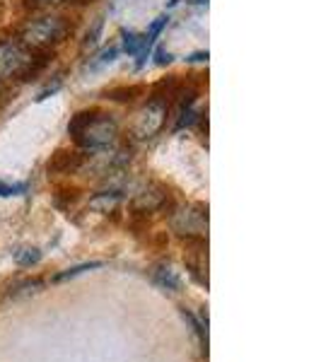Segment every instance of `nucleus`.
<instances>
[{
	"label": "nucleus",
	"instance_id": "4be33fe9",
	"mask_svg": "<svg viewBox=\"0 0 321 362\" xmlns=\"http://www.w3.org/2000/svg\"><path fill=\"white\" fill-rule=\"evenodd\" d=\"M189 61H208V51H201V54H194Z\"/></svg>",
	"mask_w": 321,
	"mask_h": 362
},
{
	"label": "nucleus",
	"instance_id": "dca6fc26",
	"mask_svg": "<svg viewBox=\"0 0 321 362\" xmlns=\"http://www.w3.org/2000/svg\"><path fill=\"white\" fill-rule=\"evenodd\" d=\"M70 201V203H75L80 198V189L78 186H58V191H56V201Z\"/></svg>",
	"mask_w": 321,
	"mask_h": 362
},
{
	"label": "nucleus",
	"instance_id": "f8f14e48",
	"mask_svg": "<svg viewBox=\"0 0 321 362\" xmlns=\"http://www.w3.org/2000/svg\"><path fill=\"white\" fill-rule=\"evenodd\" d=\"M13 256H15V261L20 266H32V264H39V259H42V251L34 249V247H20Z\"/></svg>",
	"mask_w": 321,
	"mask_h": 362
},
{
	"label": "nucleus",
	"instance_id": "1a4fd4ad",
	"mask_svg": "<svg viewBox=\"0 0 321 362\" xmlns=\"http://www.w3.org/2000/svg\"><path fill=\"white\" fill-rule=\"evenodd\" d=\"M150 276L160 288L165 290H174V293H179L182 290V278H179V273L174 271L172 264H167V261H160V264L153 266V271H150Z\"/></svg>",
	"mask_w": 321,
	"mask_h": 362
},
{
	"label": "nucleus",
	"instance_id": "39448f33",
	"mask_svg": "<svg viewBox=\"0 0 321 362\" xmlns=\"http://www.w3.org/2000/svg\"><path fill=\"white\" fill-rule=\"evenodd\" d=\"M172 230L182 239L206 237L208 232V206L206 203H189V206H174L169 213Z\"/></svg>",
	"mask_w": 321,
	"mask_h": 362
},
{
	"label": "nucleus",
	"instance_id": "a211bd4d",
	"mask_svg": "<svg viewBox=\"0 0 321 362\" xmlns=\"http://www.w3.org/2000/svg\"><path fill=\"white\" fill-rule=\"evenodd\" d=\"M102 264L99 261H95V264H83V266H75V268H68L66 273H61V276H56V280H66V278H75V276H80V273H85V271H92V268H99Z\"/></svg>",
	"mask_w": 321,
	"mask_h": 362
},
{
	"label": "nucleus",
	"instance_id": "423d86ee",
	"mask_svg": "<svg viewBox=\"0 0 321 362\" xmlns=\"http://www.w3.org/2000/svg\"><path fill=\"white\" fill-rule=\"evenodd\" d=\"M162 210H169V213L174 210L172 194H167V189L162 184L140 186L131 198V213L136 215H153V213H162Z\"/></svg>",
	"mask_w": 321,
	"mask_h": 362
},
{
	"label": "nucleus",
	"instance_id": "0eeeda50",
	"mask_svg": "<svg viewBox=\"0 0 321 362\" xmlns=\"http://www.w3.org/2000/svg\"><path fill=\"white\" fill-rule=\"evenodd\" d=\"M85 155L87 153L78 150L75 145L73 148H56L46 160V172H49V177H73L83 169Z\"/></svg>",
	"mask_w": 321,
	"mask_h": 362
},
{
	"label": "nucleus",
	"instance_id": "2eb2a0df",
	"mask_svg": "<svg viewBox=\"0 0 321 362\" xmlns=\"http://www.w3.org/2000/svg\"><path fill=\"white\" fill-rule=\"evenodd\" d=\"M196 112L194 109H179V119L177 124H174V131H184V128H191L196 124Z\"/></svg>",
	"mask_w": 321,
	"mask_h": 362
},
{
	"label": "nucleus",
	"instance_id": "aec40b11",
	"mask_svg": "<svg viewBox=\"0 0 321 362\" xmlns=\"http://www.w3.org/2000/svg\"><path fill=\"white\" fill-rule=\"evenodd\" d=\"M167 22H169V17H167V15H162V17H157V20L153 22V25H150V29H148V37L153 39V42H155V39L162 34V29L167 27Z\"/></svg>",
	"mask_w": 321,
	"mask_h": 362
},
{
	"label": "nucleus",
	"instance_id": "6e6552de",
	"mask_svg": "<svg viewBox=\"0 0 321 362\" xmlns=\"http://www.w3.org/2000/svg\"><path fill=\"white\" fill-rule=\"evenodd\" d=\"M150 92V87L145 83H128V85H116V87H109V90H104L102 95L104 99H109V102L114 104H136L140 97H145Z\"/></svg>",
	"mask_w": 321,
	"mask_h": 362
},
{
	"label": "nucleus",
	"instance_id": "9b49d317",
	"mask_svg": "<svg viewBox=\"0 0 321 362\" xmlns=\"http://www.w3.org/2000/svg\"><path fill=\"white\" fill-rule=\"evenodd\" d=\"M95 0H22L25 10H54L61 5H90Z\"/></svg>",
	"mask_w": 321,
	"mask_h": 362
},
{
	"label": "nucleus",
	"instance_id": "20e7f679",
	"mask_svg": "<svg viewBox=\"0 0 321 362\" xmlns=\"http://www.w3.org/2000/svg\"><path fill=\"white\" fill-rule=\"evenodd\" d=\"M34 51L17 39H0V83H25Z\"/></svg>",
	"mask_w": 321,
	"mask_h": 362
},
{
	"label": "nucleus",
	"instance_id": "9d476101",
	"mask_svg": "<svg viewBox=\"0 0 321 362\" xmlns=\"http://www.w3.org/2000/svg\"><path fill=\"white\" fill-rule=\"evenodd\" d=\"M121 198H124V194H121L119 189L99 191V194H95V196L90 198V208H92V210H97V213H102V215L116 213V208H119Z\"/></svg>",
	"mask_w": 321,
	"mask_h": 362
},
{
	"label": "nucleus",
	"instance_id": "412c9836",
	"mask_svg": "<svg viewBox=\"0 0 321 362\" xmlns=\"http://www.w3.org/2000/svg\"><path fill=\"white\" fill-rule=\"evenodd\" d=\"M167 63H172V54H167V51H157V66H167Z\"/></svg>",
	"mask_w": 321,
	"mask_h": 362
},
{
	"label": "nucleus",
	"instance_id": "6ab92c4d",
	"mask_svg": "<svg viewBox=\"0 0 321 362\" xmlns=\"http://www.w3.org/2000/svg\"><path fill=\"white\" fill-rule=\"evenodd\" d=\"M116 56H119V46H109V49H104L102 54L97 56V63H95V66H92V68L107 66V63H112Z\"/></svg>",
	"mask_w": 321,
	"mask_h": 362
},
{
	"label": "nucleus",
	"instance_id": "f257e3e1",
	"mask_svg": "<svg viewBox=\"0 0 321 362\" xmlns=\"http://www.w3.org/2000/svg\"><path fill=\"white\" fill-rule=\"evenodd\" d=\"M68 136L83 153H99L119 145L121 126L112 112H104L102 107H85L70 116Z\"/></svg>",
	"mask_w": 321,
	"mask_h": 362
},
{
	"label": "nucleus",
	"instance_id": "f3484780",
	"mask_svg": "<svg viewBox=\"0 0 321 362\" xmlns=\"http://www.w3.org/2000/svg\"><path fill=\"white\" fill-rule=\"evenodd\" d=\"M102 27H104V17H97V22H95V27L87 32V37H85V42H83V49H87V46H95L97 44V37L102 34Z\"/></svg>",
	"mask_w": 321,
	"mask_h": 362
},
{
	"label": "nucleus",
	"instance_id": "7ed1b4c3",
	"mask_svg": "<svg viewBox=\"0 0 321 362\" xmlns=\"http://www.w3.org/2000/svg\"><path fill=\"white\" fill-rule=\"evenodd\" d=\"M169 116H172V104L162 97L150 95L145 99L143 107L138 109L136 119H133V126H131L133 140H138V143L155 140L169 124Z\"/></svg>",
	"mask_w": 321,
	"mask_h": 362
},
{
	"label": "nucleus",
	"instance_id": "f03ea898",
	"mask_svg": "<svg viewBox=\"0 0 321 362\" xmlns=\"http://www.w3.org/2000/svg\"><path fill=\"white\" fill-rule=\"evenodd\" d=\"M78 20L66 13L46 10L42 15L29 17L17 32V42L25 44L29 51H56L63 42L75 34Z\"/></svg>",
	"mask_w": 321,
	"mask_h": 362
},
{
	"label": "nucleus",
	"instance_id": "ddd939ff",
	"mask_svg": "<svg viewBox=\"0 0 321 362\" xmlns=\"http://www.w3.org/2000/svg\"><path fill=\"white\" fill-rule=\"evenodd\" d=\"M140 44H143V34H136V32H124V51L131 56L138 54Z\"/></svg>",
	"mask_w": 321,
	"mask_h": 362
},
{
	"label": "nucleus",
	"instance_id": "4468645a",
	"mask_svg": "<svg viewBox=\"0 0 321 362\" xmlns=\"http://www.w3.org/2000/svg\"><path fill=\"white\" fill-rule=\"evenodd\" d=\"M25 191H27V184H13V181H3V179H0V198L22 196Z\"/></svg>",
	"mask_w": 321,
	"mask_h": 362
}]
</instances>
